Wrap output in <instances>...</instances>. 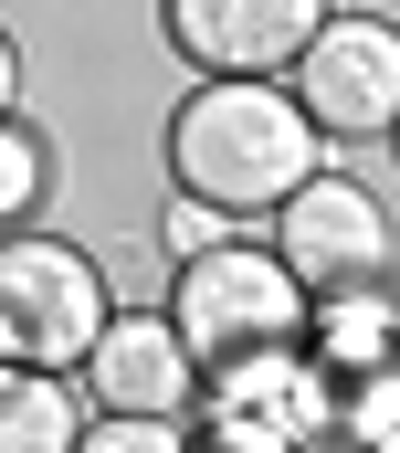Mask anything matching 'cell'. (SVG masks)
I'll list each match as a JSON object with an SVG mask.
<instances>
[{
  "label": "cell",
  "instance_id": "obj_1",
  "mask_svg": "<svg viewBox=\"0 0 400 453\" xmlns=\"http://www.w3.org/2000/svg\"><path fill=\"white\" fill-rule=\"evenodd\" d=\"M316 169H327V137L285 74H200L169 106V190L232 211L242 232L274 222Z\"/></svg>",
  "mask_w": 400,
  "mask_h": 453
},
{
  "label": "cell",
  "instance_id": "obj_2",
  "mask_svg": "<svg viewBox=\"0 0 400 453\" xmlns=\"http://www.w3.org/2000/svg\"><path fill=\"white\" fill-rule=\"evenodd\" d=\"M169 327L200 369H232V358H264V348H305V296L296 274L274 264V242H221V253H190L169 264Z\"/></svg>",
  "mask_w": 400,
  "mask_h": 453
},
{
  "label": "cell",
  "instance_id": "obj_3",
  "mask_svg": "<svg viewBox=\"0 0 400 453\" xmlns=\"http://www.w3.org/2000/svg\"><path fill=\"white\" fill-rule=\"evenodd\" d=\"M105 317H116V296H105L85 242H64V232H0V348L21 369H64L74 380Z\"/></svg>",
  "mask_w": 400,
  "mask_h": 453
},
{
  "label": "cell",
  "instance_id": "obj_4",
  "mask_svg": "<svg viewBox=\"0 0 400 453\" xmlns=\"http://www.w3.org/2000/svg\"><path fill=\"white\" fill-rule=\"evenodd\" d=\"M296 106L316 137H390L400 127V21L380 11H327V32L296 53Z\"/></svg>",
  "mask_w": 400,
  "mask_h": 453
},
{
  "label": "cell",
  "instance_id": "obj_5",
  "mask_svg": "<svg viewBox=\"0 0 400 453\" xmlns=\"http://www.w3.org/2000/svg\"><path fill=\"white\" fill-rule=\"evenodd\" d=\"M274 264L296 274L305 296L390 285V211H380V190H358L348 169H316L296 201L274 211Z\"/></svg>",
  "mask_w": 400,
  "mask_h": 453
},
{
  "label": "cell",
  "instance_id": "obj_6",
  "mask_svg": "<svg viewBox=\"0 0 400 453\" xmlns=\"http://www.w3.org/2000/svg\"><path fill=\"white\" fill-rule=\"evenodd\" d=\"M337 0H158V32L190 74H296Z\"/></svg>",
  "mask_w": 400,
  "mask_h": 453
},
{
  "label": "cell",
  "instance_id": "obj_7",
  "mask_svg": "<svg viewBox=\"0 0 400 453\" xmlns=\"http://www.w3.org/2000/svg\"><path fill=\"white\" fill-rule=\"evenodd\" d=\"M74 390H85V411H158V422H190L200 401V358L180 348L169 327V306H116L85 348V369H74Z\"/></svg>",
  "mask_w": 400,
  "mask_h": 453
},
{
  "label": "cell",
  "instance_id": "obj_8",
  "mask_svg": "<svg viewBox=\"0 0 400 453\" xmlns=\"http://www.w3.org/2000/svg\"><path fill=\"white\" fill-rule=\"evenodd\" d=\"M305 358L327 380H358V369H390L400 358V285H337L305 306Z\"/></svg>",
  "mask_w": 400,
  "mask_h": 453
},
{
  "label": "cell",
  "instance_id": "obj_9",
  "mask_svg": "<svg viewBox=\"0 0 400 453\" xmlns=\"http://www.w3.org/2000/svg\"><path fill=\"white\" fill-rule=\"evenodd\" d=\"M74 433H85V390L64 369L0 358V453H74Z\"/></svg>",
  "mask_w": 400,
  "mask_h": 453
},
{
  "label": "cell",
  "instance_id": "obj_10",
  "mask_svg": "<svg viewBox=\"0 0 400 453\" xmlns=\"http://www.w3.org/2000/svg\"><path fill=\"white\" fill-rule=\"evenodd\" d=\"M42 201H53V137L0 116V232H32Z\"/></svg>",
  "mask_w": 400,
  "mask_h": 453
},
{
  "label": "cell",
  "instance_id": "obj_11",
  "mask_svg": "<svg viewBox=\"0 0 400 453\" xmlns=\"http://www.w3.org/2000/svg\"><path fill=\"white\" fill-rule=\"evenodd\" d=\"M337 453H400V358L337 380Z\"/></svg>",
  "mask_w": 400,
  "mask_h": 453
},
{
  "label": "cell",
  "instance_id": "obj_12",
  "mask_svg": "<svg viewBox=\"0 0 400 453\" xmlns=\"http://www.w3.org/2000/svg\"><path fill=\"white\" fill-rule=\"evenodd\" d=\"M74 453H190V422H158V411H85Z\"/></svg>",
  "mask_w": 400,
  "mask_h": 453
},
{
  "label": "cell",
  "instance_id": "obj_13",
  "mask_svg": "<svg viewBox=\"0 0 400 453\" xmlns=\"http://www.w3.org/2000/svg\"><path fill=\"white\" fill-rule=\"evenodd\" d=\"M221 242H242V222L211 211V201H180V190H169V211H158V253L190 264V253H221Z\"/></svg>",
  "mask_w": 400,
  "mask_h": 453
},
{
  "label": "cell",
  "instance_id": "obj_14",
  "mask_svg": "<svg viewBox=\"0 0 400 453\" xmlns=\"http://www.w3.org/2000/svg\"><path fill=\"white\" fill-rule=\"evenodd\" d=\"M0 116H21V42H11V21H0Z\"/></svg>",
  "mask_w": 400,
  "mask_h": 453
},
{
  "label": "cell",
  "instance_id": "obj_15",
  "mask_svg": "<svg viewBox=\"0 0 400 453\" xmlns=\"http://www.w3.org/2000/svg\"><path fill=\"white\" fill-rule=\"evenodd\" d=\"M390 158H400V127H390Z\"/></svg>",
  "mask_w": 400,
  "mask_h": 453
},
{
  "label": "cell",
  "instance_id": "obj_16",
  "mask_svg": "<svg viewBox=\"0 0 400 453\" xmlns=\"http://www.w3.org/2000/svg\"><path fill=\"white\" fill-rule=\"evenodd\" d=\"M0 358H11V348H0Z\"/></svg>",
  "mask_w": 400,
  "mask_h": 453
}]
</instances>
